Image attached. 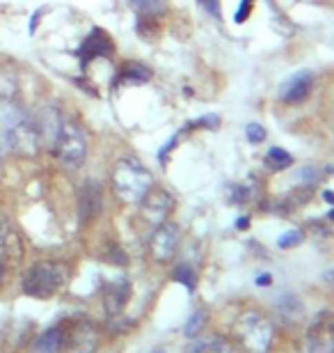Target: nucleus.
Returning <instances> with one entry per match:
<instances>
[{"mask_svg": "<svg viewBox=\"0 0 334 353\" xmlns=\"http://www.w3.org/2000/svg\"><path fill=\"white\" fill-rule=\"evenodd\" d=\"M0 140L12 154L32 159L41 150L44 131L25 108H21L14 99L3 97L0 99Z\"/></svg>", "mask_w": 334, "mask_h": 353, "instance_id": "obj_1", "label": "nucleus"}, {"mask_svg": "<svg viewBox=\"0 0 334 353\" xmlns=\"http://www.w3.org/2000/svg\"><path fill=\"white\" fill-rule=\"evenodd\" d=\"M112 188L126 204H140L154 188V176L138 159H119L112 168Z\"/></svg>", "mask_w": 334, "mask_h": 353, "instance_id": "obj_2", "label": "nucleus"}, {"mask_svg": "<svg viewBox=\"0 0 334 353\" xmlns=\"http://www.w3.org/2000/svg\"><path fill=\"white\" fill-rule=\"evenodd\" d=\"M233 337L245 353H270L275 344V326L261 312H245L233 326Z\"/></svg>", "mask_w": 334, "mask_h": 353, "instance_id": "obj_3", "label": "nucleus"}, {"mask_svg": "<svg viewBox=\"0 0 334 353\" xmlns=\"http://www.w3.org/2000/svg\"><path fill=\"white\" fill-rule=\"evenodd\" d=\"M69 271L65 264L60 262H39L30 266L23 275V294L32 296V299H51L67 285Z\"/></svg>", "mask_w": 334, "mask_h": 353, "instance_id": "obj_4", "label": "nucleus"}, {"mask_svg": "<svg viewBox=\"0 0 334 353\" xmlns=\"http://www.w3.org/2000/svg\"><path fill=\"white\" fill-rule=\"evenodd\" d=\"M53 152L62 165L78 170L85 163V157H87V140H85L81 126L71 122V119L60 122V129L53 138Z\"/></svg>", "mask_w": 334, "mask_h": 353, "instance_id": "obj_5", "label": "nucleus"}, {"mask_svg": "<svg viewBox=\"0 0 334 353\" xmlns=\"http://www.w3.org/2000/svg\"><path fill=\"white\" fill-rule=\"evenodd\" d=\"M300 353H334V312L325 310L309 321L300 342Z\"/></svg>", "mask_w": 334, "mask_h": 353, "instance_id": "obj_6", "label": "nucleus"}, {"mask_svg": "<svg viewBox=\"0 0 334 353\" xmlns=\"http://www.w3.org/2000/svg\"><path fill=\"white\" fill-rule=\"evenodd\" d=\"M98 349V330L90 321H76L65 328V344L60 353H94Z\"/></svg>", "mask_w": 334, "mask_h": 353, "instance_id": "obj_7", "label": "nucleus"}, {"mask_svg": "<svg viewBox=\"0 0 334 353\" xmlns=\"http://www.w3.org/2000/svg\"><path fill=\"white\" fill-rule=\"evenodd\" d=\"M179 228L174 223H163L154 230L152 239H149V255L154 262H169L174 257L176 248H179Z\"/></svg>", "mask_w": 334, "mask_h": 353, "instance_id": "obj_8", "label": "nucleus"}, {"mask_svg": "<svg viewBox=\"0 0 334 353\" xmlns=\"http://www.w3.org/2000/svg\"><path fill=\"white\" fill-rule=\"evenodd\" d=\"M172 209H174L172 195H169L167 190H163V188H152L145 197H142V202H140L142 218H145L147 223H152L154 228H158V225L167 223V218H169V214H172Z\"/></svg>", "mask_w": 334, "mask_h": 353, "instance_id": "obj_9", "label": "nucleus"}, {"mask_svg": "<svg viewBox=\"0 0 334 353\" xmlns=\"http://www.w3.org/2000/svg\"><path fill=\"white\" fill-rule=\"evenodd\" d=\"M311 90H314V74L300 72V74H293L284 83L280 90V99L284 103H302L304 99L311 94Z\"/></svg>", "mask_w": 334, "mask_h": 353, "instance_id": "obj_10", "label": "nucleus"}, {"mask_svg": "<svg viewBox=\"0 0 334 353\" xmlns=\"http://www.w3.org/2000/svg\"><path fill=\"white\" fill-rule=\"evenodd\" d=\"M101 186L96 181H85L81 188V197H78V211H81V223H90L101 214Z\"/></svg>", "mask_w": 334, "mask_h": 353, "instance_id": "obj_11", "label": "nucleus"}, {"mask_svg": "<svg viewBox=\"0 0 334 353\" xmlns=\"http://www.w3.org/2000/svg\"><path fill=\"white\" fill-rule=\"evenodd\" d=\"M112 51H115V44L110 41V37L105 34L103 30H92V34L87 39L83 41L81 48H78V55H81V62L83 67H87L90 60L94 58H108V55H112Z\"/></svg>", "mask_w": 334, "mask_h": 353, "instance_id": "obj_12", "label": "nucleus"}, {"mask_svg": "<svg viewBox=\"0 0 334 353\" xmlns=\"http://www.w3.org/2000/svg\"><path fill=\"white\" fill-rule=\"evenodd\" d=\"M131 296V285L126 280H117V282H110L105 287V294H103V303H105V310L108 314H119L126 305Z\"/></svg>", "mask_w": 334, "mask_h": 353, "instance_id": "obj_13", "label": "nucleus"}, {"mask_svg": "<svg viewBox=\"0 0 334 353\" xmlns=\"http://www.w3.org/2000/svg\"><path fill=\"white\" fill-rule=\"evenodd\" d=\"M62 344H65V326H53L34 342V351L37 353H60Z\"/></svg>", "mask_w": 334, "mask_h": 353, "instance_id": "obj_14", "label": "nucleus"}, {"mask_svg": "<svg viewBox=\"0 0 334 353\" xmlns=\"http://www.w3.org/2000/svg\"><path fill=\"white\" fill-rule=\"evenodd\" d=\"M188 353H233V347L222 337H204V340H197Z\"/></svg>", "mask_w": 334, "mask_h": 353, "instance_id": "obj_15", "label": "nucleus"}, {"mask_svg": "<svg viewBox=\"0 0 334 353\" xmlns=\"http://www.w3.org/2000/svg\"><path fill=\"white\" fill-rule=\"evenodd\" d=\"M149 69L147 67H142V65H126L122 72H119V76H117V85L119 83H145V81H149Z\"/></svg>", "mask_w": 334, "mask_h": 353, "instance_id": "obj_16", "label": "nucleus"}, {"mask_svg": "<svg viewBox=\"0 0 334 353\" xmlns=\"http://www.w3.org/2000/svg\"><path fill=\"white\" fill-rule=\"evenodd\" d=\"M293 163V159H291L289 152L280 150V147H273L268 154H266V165L270 168V170H286V168Z\"/></svg>", "mask_w": 334, "mask_h": 353, "instance_id": "obj_17", "label": "nucleus"}, {"mask_svg": "<svg viewBox=\"0 0 334 353\" xmlns=\"http://www.w3.org/2000/svg\"><path fill=\"white\" fill-rule=\"evenodd\" d=\"M0 245H3L5 250L14 252V255H19V239L14 234V230L10 228V223H7L5 216H0Z\"/></svg>", "mask_w": 334, "mask_h": 353, "instance_id": "obj_18", "label": "nucleus"}, {"mask_svg": "<svg viewBox=\"0 0 334 353\" xmlns=\"http://www.w3.org/2000/svg\"><path fill=\"white\" fill-rule=\"evenodd\" d=\"M129 3L142 14V17H149V14H156L158 10H163V0H129Z\"/></svg>", "mask_w": 334, "mask_h": 353, "instance_id": "obj_19", "label": "nucleus"}, {"mask_svg": "<svg viewBox=\"0 0 334 353\" xmlns=\"http://www.w3.org/2000/svg\"><path fill=\"white\" fill-rule=\"evenodd\" d=\"M204 323H206V312H204V310H197V312L190 316V321H188V326H186V335L188 337L200 335V330L204 328Z\"/></svg>", "mask_w": 334, "mask_h": 353, "instance_id": "obj_20", "label": "nucleus"}, {"mask_svg": "<svg viewBox=\"0 0 334 353\" xmlns=\"http://www.w3.org/2000/svg\"><path fill=\"white\" fill-rule=\"evenodd\" d=\"M174 280L183 282V285H186L188 289H195V273L190 271V266H186V264L176 266V271H174Z\"/></svg>", "mask_w": 334, "mask_h": 353, "instance_id": "obj_21", "label": "nucleus"}, {"mask_svg": "<svg viewBox=\"0 0 334 353\" xmlns=\"http://www.w3.org/2000/svg\"><path fill=\"white\" fill-rule=\"evenodd\" d=\"M247 140H250L252 145H259V143H264L266 140V131H264V126L261 124H247Z\"/></svg>", "mask_w": 334, "mask_h": 353, "instance_id": "obj_22", "label": "nucleus"}, {"mask_svg": "<svg viewBox=\"0 0 334 353\" xmlns=\"http://www.w3.org/2000/svg\"><path fill=\"white\" fill-rule=\"evenodd\" d=\"M302 241V234L300 232H289L280 239V248H291V245H298Z\"/></svg>", "mask_w": 334, "mask_h": 353, "instance_id": "obj_23", "label": "nucleus"}, {"mask_svg": "<svg viewBox=\"0 0 334 353\" xmlns=\"http://www.w3.org/2000/svg\"><path fill=\"white\" fill-rule=\"evenodd\" d=\"M252 5H254V0H243V3H240L238 12H236V23H243V21L250 17Z\"/></svg>", "mask_w": 334, "mask_h": 353, "instance_id": "obj_24", "label": "nucleus"}, {"mask_svg": "<svg viewBox=\"0 0 334 353\" xmlns=\"http://www.w3.org/2000/svg\"><path fill=\"white\" fill-rule=\"evenodd\" d=\"M200 3H202L204 7H209V10L218 17V12H220V10H218V0H200Z\"/></svg>", "mask_w": 334, "mask_h": 353, "instance_id": "obj_25", "label": "nucleus"}, {"mask_svg": "<svg viewBox=\"0 0 334 353\" xmlns=\"http://www.w3.org/2000/svg\"><path fill=\"white\" fill-rule=\"evenodd\" d=\"M323 280L328 282V285H332V287H334V268H332V271H328V273L323 275Z\"/></svg>", "mask_w": 334, "mask_h": 353, "instance_id": "obj_26", "label": "nucleus"}, {"mask_svg": "<svg viewBox=\"0 0 334 353\" xmlns=\"http://www.w3.org/2000/svg\"><path fill=\"white\" fill-rule=\"evenodd\" d=\"M266 282H270V275H261V278H259V285H261V287H264V285H266Z\"/></svg>", "mask_w": 334, "mask_h": 353, "instance_id": "obj_27", "label": "nucleus"}, {"mask_svg": "<svg viewBox=\"0 0 334 353\" xmlns=\"http://www.w3.org/2000/svg\"><path fill=\"white\" fill-rule=\"evenodd\" d=\"M3 275H5V264L0 262V282H3Z\"/></svg>", "mask_w": 334, "mask_h": 353, "instance_id": "obj_28", "label": "nucleus"}, {"mask_svg": "<svg viewBox=\"0 0 334 353\" xmlns=\"http://www.w3.org/2000/svg\"><path fill=\"white\" fill-rule=\"evenodd\" d=\"M325 197H328V202H334V195L332 193H325Z\"/></svg>", "mask_w": 334, "mask_h": 353, "instance_id": "obj_29", "label": "nucleus"}]
</instances>
